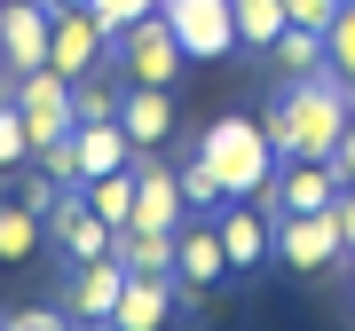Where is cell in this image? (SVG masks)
Listing matches in <instances>:
<instances>
[{
  "label": "cell",
  "instance_id": "1",
  "mask_svg": "<svg viewBox=\"0 0 355 331\" xmlns=\"http://www.w3.org/2000/svg\"><path fill=\"white\" fill-rule=\"evenodd\" d=\"M347 118H355V87L324 64L316 79H284V87H277L261 134H268L277 158H331L340 134H347Z\"/></svg>",
  "mask_w": 355,
  "mask_h": 331
},
{
  "label": "cell",
  "instance_id": "2",
  "mask_svg": "<svg viewBox=\"0 0 355 331\" xmlns=\"http://www.w3.org/2000/svg\"><path fill=\"white\" fill-rule=\"evenodd\" d=\"M198 158L214 166V181H221L229 197H261L268 181H277V166H284L277 150H268L261 118H237V111H229V118H214V127L198 134Z\"/></svg>",
  "mask_w": 355,
  "mask_h": 331
},
{
  "label": "cell",
  "instance_id": "3",
  "mask_svg": "<svg viewBox=\"0 0 355 331\" xmlns=\"http://www.w3.org/2000/svg\"><path fill=\"white\" fill-rule=\"evenodd\" d=\"M111 64L135 79V87H174V71L190 64V55H182V39L166 32V16H142V24H127L111 39Z\"/></svg>",
  "mask_w": 355,
  "mask_h": 331
},
{
  "label": "cell",
  "instance_id": "4",
  "mask_svg": "<svg viewBox=\"0 0 355 331\" xmlns=\"http://www.w3.org/2000/svg\"><path fill=\"white\" fill-rule=\"evenodd\" d=\"M277 260L292 268V276H331V268L347 260L331 205H324V213H277Z\"/></svg>",
  "mask_w": 355,
  "mask_h": 331
},
{
  "label": "cell",
  "instance_id": "5",
  "mask_svg": "<svg viewBox=\"0 0 355 331\" xmlns=\"http://www.w3.org/2000/svg\"><path fill=\"white\" fill-rule=\"evenodd\" d=\"M166 32L182 39V55L190 64H221L229 48H237V24H229V0H158Z\"/></svg>",
  "mask_w": 355,
  "mask_h": 331
},
{
  "label": "cell",
  "instance_id": "6",
  "mask_svg": "<svg viewBox=\"0 0 355 331\" xmlns=\"http://www.w3.org/2000/svg\"><path fill=\"white\" fill-rule=\"evenodd\" d=\"M16 111H24V127H32V150L40 142H64L79 118H71V79L55 71V64H40V71H16Z\"/></svg>",
  "mask_w": 355,
  "mask_h": 331
},
{
  "label": "cell",
  "instance_id": "7",
  "mask_svg": "<svg viewBox=\"0 0 355 331\" xmlns=\"http://www.w3.org/2000/svg\"><path fill=\"white\" fill-rule=\"evenodd\" d=\"M48 64L64 79H87L111 64V32L95 24V8H48Z\"/></svg>",
  "mask_w": 355,
  "mask_h": 331
},
{
  "label": "cell",
  "instance_id": "8",
  "mask_svg": "<svg viewBox=\"0 0 355 331\" xmlns=\"http://www.w3.org/2000/svg\"><path fill=\"white\" fill-rule=\"evenodd\" d=\"M214 229H221V253H229V276H253V268L277 253V213H261L253 197H229L221 213H214Z\"/></svg>",
  "mask_w": 355,
  "mask_h": 331
},
{
  "label": "cell",
  "instance_id": "9",
  "mask_svg": "<svg viewBox=\"0 0 355 331\" xmlns=\"http://www.w3.org/2000/svg\"><path fill=\"white\" fill-rule=\"evenodd\" d=\"M119 292H127V260H119V253H103V260H71L64 316H71V323H111Z\"/></svg>",
  "mask_w": 355,
  "mask_h": 331
},
{
  "label": "cell",
  "instance_id": "10",
  "mask_svg": "<svg viewBox=\"0 0 355 331\" xmlns=\"http://www.w3.org/2000/svg\"><path fill=\"white\" fill-rule=\"evenodd\" d=\"M221 276H229V253H221L214 213H205V221H182V229H174V292H214Z\"/></svg>",
  "mask_w": 355,
  "mask_h": 331
},
{
  "label": "cell",
  "instance_id": "11",
  "mask_svg": "<svg viewBox=\"0 0 355 331\" xmlns=\"http://www.w3.org/2000/svg\"><path fill=\"white\" fill-rule=\"evenodd\" d=\"M340 197V166L331 158H284L277 166V213H324Z\"/></svg>",
  "mask_w": 355,
  "mask_h": 331
},
{
  "label": "cell",
  "instance_id": "12",
  "mask_svg": "<svg viewBox=\"0 0 355 331\" xmlns=\"http://www.w3.org/2000/svg\"><path fill=\"white\" fill-rule=\"evenodd\" d=\"M0 48H8V71L48 64V0H0Z\"/></svg>",
  "mask_w": 355,
  "mask_h": 331
},
{
  "label": "cell",
  "instance_id": "13",
  "mask_svg": "<svg viewBox=\"0 0 355 331\" xmlns=\"http://www.w3.org/2000/svg\"><path fill=\"white\" fill-rule=\"evenodd\" d=\"M119 127H127L135 150H166V142H174V95L127 79V95H119Z\"/></svg>",
  "mask_w": 355,
  "mask_h": 331
},
{
  "label": "cell",
  "instance_id": "14",
  "mask_svg": "<svg viewBox=\"0 0 355 331\" xmlns=\"http://www.w3.org/2000/svg\"><path fill=\"white\" fill-rule=\"evenodd\" d=\"M174 316V276H135L127 268V292L111 307V331H166Z\"/></svg>",
  "mask_w": 355,
  "mask_h": 331
},
{
  "label": "cell",
  "instance_id": "15",
  "mask_svg": "<svg viewBox=\"0 0 355 331\" xmlns=\"http://www.w3.org/2000/svg\"><path fill=\"white\" fill-rule=\"evenodd\" d=\"M71 150H79V174H87V181H95V174H119V166L142 158L119 118H79V127H71Z\"/></svg>",
  "mask_w": 355,
  "mask_h": 331
},
{
  "label": "cell",
  "instance_id": "16",
  "mask_svg": "<svg viewBox=\"0 0 355 331\" xmlns=\"http://www.w3.org/2000/svg\"><path fill=\"white\" fill-rule=\"evenodd\" d=\"M111 253L135 268V276H174V229H142V221H127V229H111Z\"/></svg>",
  "mask_w": 355,
  "mask_h": 331
},
{
  "label": "cell",
  "instance_id": "17",
  "mask_svg": "<svg viewBox=\"0 0 355 331\" xmlns=\"http://www.w3.org/2000/svg\"><path fill=\"white\" fill-rule=\"evenodd\" d=\"M229 24H237V48L245 55H268L292 16H284V0H229Z\"/></svg>",
  "mask_w": 355,
  "mask_h": 331
},
{
  "label": "cell",
  "instance_id": "18",
  "mask_svg": "<svg viewBox=\"0 0 355 331\" xmlns=\"http://www.w3.org/2000/svg\"><path fill=\"white\" fill-rule=\"evenodd\" d=\"M268 64H277L284 79H316L331 55H324V32H308V24H284L277 32V48H268Z\"/></svg>",
  "mask_w": 355,
  "mask_h": 331
},
{
  "label": "cell",
  "instance_id": "19",
  "mask_svg": "<svg viewBox=\"0 0 355 331\" xmlns=\"http://www.w3.org/2000/svg\"><path fill=\"white\" fill-rule=\"evenodd\" d=\"M87 205L111 221V229H127V221H135V166H119V174H95V181H87Z\"/></svg>",
  "mask_w": 355,
  "mask_h": 331
},
{
  "label": "cell",
  "instance_id": "20",
  "mask_svg": "<svg viewBox=\"0 0 355 331\" xmlns=\"http://www.w3.org/2000/svg\"><path fill=\"white\" fill-rule=\"evenodd\" d=\"M174 181H182V197H190V213H221V205H229V190L214 181V166H205L198 150L174 158Z\"/></svg>",
  "mask_w": 355,
  "mask_h": 331
},
{
  "label": "cell",
  "instance_id": "21",
  "mask_svg": "<svg viewBox=\"0 0 355 331\" xmlns=\"http://www.w3.org/2000/svg\"><path fill=\"white\" fill-rule=\"evenodd\" d=\"M40 253V205H0V260H32Z\"/></svg>",
  "mask_w": 355,
  "mask_h": 331
},
{
  "label": "cell",
  "instance_id": "22",
  "mask_svg": "<svg viewBox=\"0 0 355 331\" xmlns=\"http://www.w3.org/2000/svg\"><path fill=\"white\" fill-rule=\"evenodd\" d=\"M103 71H111V64H103ZM103 71L71 79V118H119V95H127V87H111Z\"/></svg>",
  "mask_w": 355,
  "mask_h": 331
},
{
  "label": "cell",
  "instance_id": "23",
  "mask_svg": "<svg viewBox=\"0 0 355 331\" xmlns=\"http://www.w3.org/2000/svg\"><path fill=\"white\" fill-rule=\"evenodd\" d=\"M324 55H331V71L355 87V0H340V8H331V24H324Z\"/></svg>",
  "mask_w": 355,
  "mask_h": 331
},
{
  "label": "cell",
  "instance_id": "24",
  "mask_svg": "<svg viewBox=\"0 0 355 331\" xmlns=\"http://www.w3.org/2000/svg\"><path fill=\"white\" fill-rule=\"evenodd\" d=\"M32 158V127H24V111H16V95L0 102V174H8V166H24Z\"/></svg>",
  "mask_w": 355,
  "mask_h": 331
},
{
  "label": "cell",
  "instance_id": "25",
  "mask_svg": "<svg viewBox=\"0 0 355 331\" xmlns=\"http://www.w3.org/2000/svg\"><path fill=\"white\" fill-rule=\"evenodd\" d=\"M40 174H48L55 190H87V174H79V150H71V134H64V142H40Z\"/></svg>",
  "mask_w": 355,
  "mask_h": 331
},
{
  "label": "cell",
  "instance_id": "26",
  "mask_svg": "<svg viewBox=\"0 0 355 331\" xmlns=\"http://www.w3.org/2000/svg\"><path fill=\"white\" fill-rule=\"evenodd\" d=\"M87 8H95V24H103V32L119 39L127 24H142V16H158V0H87Z\"/></svg>",
  "mask_w": 355,
  "mask_h": 331
},
{
  "label": "cell",
  "instance_id": "27",
  "mask_svg": "<svg viewBox=\"0 0 355 331\" xmlns=\"http://www.w3.org/2000/svg\"><path fill=\"white\" fill-rule=\"evenodd\" d=\"M0 331H71V316L64 307H24V316H8Z\"/></svg>",
  "mask_w": 355,
  "mask_h": 331
},
{
  "label": "cell",
  "instance_id": "28",
  "mask_svg": "<svg viewBox=\"0 0 355 331\" xmlns=\"http://www.w3.org/2000/svg\"><path fill=\"white\" fill-rule=\"evenodd\" d=\"M331 8H340V0H284V16H292V24H308V32H324Z\"/></svg>",
  "mask_w": 355,
  "mask_h": 331
},
{
  "label": "cell",
  "instance_id": "29",
  "mask_svg": "<svg viewBox=\"0 0 355 331\" xmlns=\"http://www.w3.org/2000/svg\"><path fill=\"white\" fill-rule=\"evenodd\" d=\"M331 221H340V244L355 253V181H340V197H331Z\"/></svg>",
  "mask_w": 355,
  "mask_h": 331
},
{
  "label": "cell",
  "instance_id": "30",
  "mask_svg": "<svg viewBox=\"0 0 355 331\" xmlns=\"http://www.w3.org/2000/svg\"><path fill=\"white\" fill-rule=\"evenodd\" d=\"M331 166H340V181H355V118H347V134H340V150H331Z\"/></svg>",
  "mask_w": 355,
  "mask_h": 331
},
{
  "label": "cell",
  "instance_id": "31",
  "mask_svg": "<svg viewBox=\"0 0 355 331\" xmlns=\"http://www.w3.org/2000/svg\"><path fill=\"white\" fill-rule=\"evenodd\" d=\"M0 87H16V71H8V48H0Z\"/></svg>",
  "mask_w": 355,
  "mask_h": 331
},
{
  "label": "cell",
  "instance_id": "32",
  "mask_svg": "<svg viewBox=\"0 0 355 331\" xmlns=\"http://www.w3.org/2000/svg\"><path fill=\"white\" fill-rule=\"evenodd\" d=\"M48 8H87V0H48Z\"/></svg>",
  "mask_w": 355,
  "mask_h": 331
},
{
  "label": "cell",
  "instance_id": "33",
  "mask_svg": "<svg viewBox=\"0 0 355 331\" xmlns=\"http://www.w3.org/2000/svg\"><path fill=\"white\" fill-rule=\"evenodd\" d=\"M0 102H8V87H0Z\"/></svg>",
  "mask_w": 355,
  "mask_h": 331
},
{
  "label": "cell",
  "instance_id": "34",
  "mask_svg": "<svg viewBox=\"0 0 355 331\" xmlns=\"http://www.w3.org/2000/svg\"><path fill=\"white\" fill-rule=\"evenodd\" d=\"M347 260H355V253H347Z\"/></svg>",
  "mask_w": 355,
  "mask_h": 331
}]
</instances>
